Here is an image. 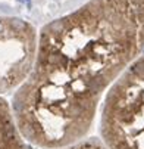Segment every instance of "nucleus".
I'll list each match as a JSON object with an SVG mask.
<instances>
[{
  "instance_id": "nucleus-4",
  "label": "nucleus",
  "mask_w": 144,
  "mask_h": 149,
  "mask_svg": "<svg viewBox=\"0 0 144 149\" xmlns=\"http://www.w3.org/2000/svg\"><path fill=\"white\" fill-rule=\"evenodd\" d=\"M0 149H34L15 123L10 102L0 96Z\"/></svg>"
},
{
  "instance_id": "nucleus-3",
  "label": "nucleus",
  "mask_w": 144,
  "mask_h": 149,
  "mask_svg": "<svg viewBox=\"0 0 144 149\" xmlns=\"http://www.w3.org/2000/svg\"><path fill=\"white\" fill-rule=\"evenodd\" d=\"M38 30L27 19L0 16V96L15 93L22 84L37 53Z\"/></svg>"
},
{
  "instance_id": "nucleus-5",
  "label": "nucleus",
  "mask_w": 144,
  "mask_h": 149,
  "mask_svg": "<svg viewBox=\"0 0 144 149\" xmlns=\"http://www.w3.org/2000/svg\"><path fill=\"white\" fill-rule=\"evenodd\" d=\"M62 149H109V148L100 137L87 136L85 139H82L74 145H69L66 148H62Z\"/></svg>"
},
{
  "instance_id": "nucleus-2",
  "label": "nucleus",
  "mask_w": 144,
  "mask_h": 149,
  "mask_svg": "<svg viewBox=\"0 0 144 149\" xmlns=\"http://www.w3.org/2000/svg\"><path fill=\"white\" fill-rule=\"evenodd\" d=\"M99 115V137L109 149H144V55L109 89Z\"/></svg>"
},
{
  "instance_id": "nucleus-1",
  "label": "nucleus",
  "mask_w": 144,
  "mask_h": 149,
  "mask_svg": "<svg viewBox=\"0 0 144 149\" xmlns=\"http://www.w3.org/2000/svg\"><path fill=\"white\" fill-rule=\"evenodd\" d=\"M144 55V0H88L38 30L37 53L10 108L38 149L85 139L115 81Z\"/></svg>"
}]
</instances>
